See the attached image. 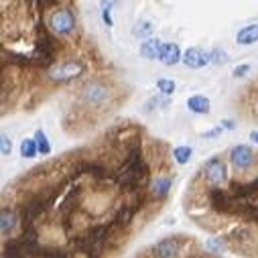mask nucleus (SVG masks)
Returning a JSON list of instances; mask_svg holds the SVG:
<instances>
[{
	"mask_svg": "<svg viewBox=\"0 0 258 258\" xmlns=\"http://www.w3.org/2000/svg\"><path fill=\"white\" fill-rule=\"evenodd\" d=\"M49 27L53 33L57 35H70L74 33L76 29V17L72 11L68 9H61V11H55L51 17H49Z\"/></svg>",
	"mask_w": 258,
	"mask_h": 258,
	"instance_id": "1",
	"label": "nucleus"
},
{
	"mask_svg": "<svg viewBox=\"0 0 258 258\" xmlns=\"http://www.w3.org/2000/svg\"><path fill=\"white\" fill-rule=\"evenodd\" d=\"M82 98L92 104V106H102L104 102H108L110 98V90L108 86H104L102 82L94 80V82H88L84 88H82Z\"/></svg>",
	"mask_w": 258,
	"mask_h": 258,
	"instance_id": "2",
	"label": "nucleus"
},
{
	"mask_svg": "<svg viewBox=\"0 0 258 258\" xmlns=\"http://www.w3.org/2000/svg\"><path fill=\"white\" fill-rule=\"evenodd\" d=\"M82 72H84V66L80 61H68V63H61V66H55L49 72V78L55 82H68V80L78 78Z\"/></svg>",
	"mask_w": 258,
	"mask_h": 258,
	"instance_id": "3",
	"label": "nucleus"
},
{
	"mask_svg": "<svg viewBox=\"0 0 258 258\" xmlns=\"http://www.w3.org/2000/svg\"><path fill=\"white\" fill-rule=\"evenodd\" d=\"M204 171H206L208 181L214 183V185H224V183L228 181V169H226V163H224L222 159H218V157L210 159V161L206 163Z\"/></svg>",
	"mask_w": 258,
	"mask_h": 258,
	"instance_id": "4",
	"label": "nucleus"
},
{
	"mask_svg": "<svg viewBox=\"0 0 258 258\" xmlns=\"http://www.w3.org/2000/svg\"><path fill=\"white\" fill-rule=\"evenodd\" d=\"M183 63L191 70H202L208 66V63H212V57L208 51H202L200 47H189L183 53Z\"/></svg>",
	"mask_w": 258,
	"mask_h": 258,
	"instance_id": "5",
	"label": "nucleus"
},
{
	"mask_svg": "<svg viewBox=\"0 0 258 258\" xmlns=\"http://www.w3.org/2000/svg\"><path fill=\"white\" fill-rule=\"evenodd\" d=\"M181 250V240L171 236V238H163L161 242H157L155 246V256L157 258H175Z\"/></svg>",
	"mask_w": 258,
	"mask_h": 258,
	"instance_id": "6",
	"label": "nucleus"
},
{
	"mask_svg": "<svg viewBox=\"0 0 258 258\" xmlns=\"http://www.w3.org/2000/svg\"><path fill=\"white\" fill-rule=\"evenodd\" d=\"M230 159L232 163L238 167V169H248L252 163H254V153L250 147L246 145H236L232 151H230Z\"/></svg>",
	"mask_w": 258,
	"mask_h": 258,
	"instance_id": "7",
	"label": "nucleus"
},
{
	"mask_svg": "<svg viewBox=\"0 0 258 258\" xmlns=\"http://www.w3.org/2000/svg\"><path fill=\"white\" fill-rule=\"evenodd\" d=\"M159 61L163 63V66H169V68H171V66H177L179 61H183V53H181L179 45H177V43H165L163 49H161Z\"/></svg>",
	"mask_w": 258,
	"mask_h": 258,
	"instance_id": "8",
	"label": "nucleus"
},
{
	"mask_svg": "<svg viewBox=\"0 0 258 258\" xmlns=\"http://www.w3.org/2000/svg\"><path fill=\"white\" fill-rule=\"evenodd\" d=\"M163 41L161 39H155V37H151V39H147V41H143L141 43V55L147 59V61H155V59H159L161 57V49H163Z\"/></svg>",
	"mask_w": 258,
	"mask_h": 258,
	"instance_id": "9",
	"label": "nucleus"
},
{
	"mask_svg": "<svg viewBox=\"0 0 258 258\" xmlns=\"http://www.w3.org/2000/svg\"><path fill=\"white\" fill-rule=\"evenodd\" d=\"M187 110L193 112V114H210L212 110V102L208 96L204 94H196V96H191L187 100Z\"/></svg>",
	"mask_w": 258,
	"mask_h": 258,
	"instance_id": "10",
	"label": "nucleus"
},
{
	"mask_svg": "<svg viewBox=\"0 0 258 258\" xmlns=\"http://www.w3.org/2000/svg\"><path fill=\"white\" fill-rule=\"evenodd\" d=\"M236 43L238 45H254L258 43V25H246L238 31L236 35Z\"/></svg>",
	"mask_w": 258,
	"mask_h": 258,
	"instance_id": "11",
	"label": "nucleus"
},
{
	"mask_svg": "<svg viewBox=\"0 0 258 258\" xmlns=\"http://www.w3.org/2000/svg\"><path fill=\"white\" fill-rule=\"evenodd\" d=\"M3 220H0V230H3V234L5 236H9L13 230H15V226H17V214L13 212V210H3V216H0Z\"/></svg>",
	"mask_w": 258,
	"mask_h": 258,
	"instance_id": "12",
	"label": "nucleus"
},
{
	"mask_svg": "<svg viewBox=\"0 0 258 258\" xmlns=\"http://www.w3.org/2000/svg\"><path fill=\"white\" fill-rule=\"evenodd\" d=\"M153 33H155V23H151V21H141L133 27V37H137V39L147 41V39H151Z\"/></svg>",
	"mask_w": 258,
	"mask_h": 258,
	"instance_id": "13",
	"label": "nucleus"
},
{
	"mask_svg": "<svg viewBox=\"0 0 258 258\" xmlns=\"http://www.w3.org/2000/svg\"><path fill=\"white\" fill-rule=\"evenodd\" d=\"M171 185H173V179L171 177H157L153 181V191L157 193V196H167Z\"/></svg>",
	"mask_w": 258,
	"mask_h": 258,
	"instance_id": "14",
	"label": "nucleus"
},
{
	"mask_svg": "<svg viewBox=\"0 0 258 258\" xmlns=\"http://www.w3.org/2000/svg\"><path fill=\"white\" fill-rule=\"evenodd\" d=\"M21 155H23V159H33V157L39 155V149H37L35 139H23V143H21Z\"/></svg>",
	"mask_w": 258,
	"mask_h": 258,
	"instance_id": "15",
	"label": "nucleus"
},
{
	"mask_svg": "<svg viewBox=\"0 0 258 258\" xmlns=\"http://www.w3.org/2000/svg\"><path fill=\"white\" fill-rule=\"evenodd\" d=\"M191 155H193V149L191 147H177V149H173V159L179 165H187L191 161Z\"/></svg>",
	"mask_w": 258,
	"mask_h": 258,
	"instance_id": "16",
	"label": "nucleus"
},
{
	"mask_svg": "<svg viewBox=\"0 0 258 258\" xmlns=\"http://www.w3.org/2000/svg\"><path fill=\"white\" fill-rule=\"evenodd\" d=\"M35 143H37V149H39L41 155H49V153H51V145H49V141H47V135L41 131V128L35 133Z\"/></svg>",
	"mask_w": 258,
	"mask_h": 258,
	"instance_id": "17",
	"label": "nucleus"
},
{
	"mask_svg": "<svg viewBox=\"0 0 258 258\" xmlns=\"http://www.w3.org/2000/svg\"><path fill=\"white\" fill-rule=\"evenodd\" d=\"M210 57H212V63H216V66H226V63L230 61L228 53L222 49V47H214L210 51Z\"/></svg>",
	"mask_w": 258,
	"mask_h": 258,
	"instance_id": "18",
	"label": "nucleus"
},
{
	"mask_svg": "<svg viewBox=\"0 0 258 258\" xmlns=\"http://www.w3.org/2000/svg\"><path fill=\"white\" fill-rule=\"evenodd\" d=\"M157 90H159L163 96H167V98H169V96L175 92V82H173V80H165V78H163V80H159V82H157Z\"/></svg>",
	"mask_w": 258,
	"mask_h": 258,
	"instance_id": "19",
	"label": "nucleus"
},
{
	"mask_svg": "<svg viewBox=\"0 0 258 258\" xmlns=\"http://www.w3.org/2000/svg\"><path fill=\"white\" fill-rule=\"evenodd\" d=\"M171 102H169V98L167 96H157V98H151L149 102H147V112H151L153 108H167Z\"/></svg>",
	"mask_w": 258,
	"mask_h": 258,
	"instance_id": "20",
	"label": "nucleus"
},
{
	"mask_svg": "<svg viewBox=\"0 0 258 258\" xmlns=\"http://www.w3.org/2000/svg\"><path fill=\"white\" fill-rule=\"evenodd\" d=\"M112 7H114V3H102V21H104V25L108 27V29H112Z\"/></svg>",
	"mask_w": 258,
	"mask_h": 258,
	"instance_id": "21",
	"label": "nucleus"
},
{
	"mask_svg": "<svg viewBox=\"0 0 258 258\" xmlns=\"http://www.w3.org/2000/svg\"><path fill=\"white\" fill-rule=\"evenodd\" d=\"M206 248H208L210 252H224V250H226V242H224L222 238H210V240L206 242Z\"/></svg>",
	"mask_w": 258,
	"mask_h": 258,
	"instance_id": "22",
	"label": "nucleus"
},
{
	"mask_svg": "<svg viewBox=\"0 0 258 258\" xmlns=\"http://www.w3.org/2000/svg\"><path fill=\"white\" fill-rule=\"evenodd\" d=\"M11 151H13V143H11V139L7 135H3V137H0V153H3L5 157H9Z\"/></svg>",
	"mask_w": 258,
	"mask_h": 258,
	"instance_id": "23",
	"label": "nucleus"
},
{
	"mask_svg": "<svg viewBox=\"0 0 258 258\" xmlns=\"http://www.w3.org/2000/svg\"><path fill=\"white\" fill-rule=\"evenodd\" d=\"M250 72V66H248V63H242V66H238V68H234V78H244L246 74Z\"/></svg>",
	"mask_w": 258,
	"mask_h": 258,
	"instance_id": "24",
	"label": "nucleus"
},
{
	"mask_svg": "<svg viewBox=\"0 0 258 258\" xmlns=\"http://www.w3.org/2000/svg\"><path fill=\"white\" fill-rule=\"evenodd\" d=\"M220 126H222V128H226V131H234V128H236V122H234V120H230V118H226V120H222V122H220Z\"/></svg>",
	"mask_w": 258,
	"mask_h": 258,
	"instance_id": "25",
	"label": "nucleus"
},
{
	"mask_svg": "<svg viewBox=\"0 0 258 258\" xmlns=\"http://www.w3.org/2000/svg\"><path fill=\"white\" fill-rule=\"evenodd\" d=\"M220 133H222V126L214 128V131H210V133H204V139H212V137H218Z\"/></svg>",
	"mask_w": 258,
	"mask_h": 258,
	"instance_id": "26",
	"label": "nucleus"
},
{
	"mask_svg": "<svg viewBox=\"0 0 258 258\" xmlns=\"http://www.w3.org/2000/svg\"><path fill=\"white\" fill-rule=\"evenodd\" d=\"M250 139H252V143L258 145V131H252V133H250Z\"/></svg>",
	"mask_w": 258,
	"mask_h": 258,
	"instance_id": "27",
	"label": "nucleus"
}]
</instances>
